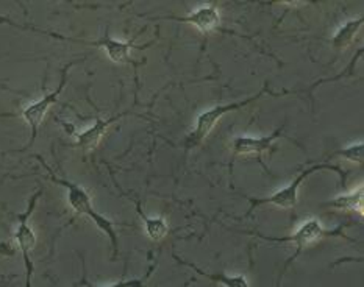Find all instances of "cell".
I'll use <instances>...</instances> for the list:
<instances>
[{
    "instance_id": "cell-3",
    "label": "cell",
    "mask_w": 364,
    "mask_h": 287,
    "mask_svg": "<svg viewBox=\"0 0 364 287\" xmlns=\"http://www.w3.org/2000/svg\"><path fill=\"white\" fill-rule=\"evenodd\" d=\"M264 94H271L274 97H280V95H287V94H296V91H284V92H272L269 90L267 86H264L257 95H252V97L236 102V103H228V105H216L207 111H203L202 114H199L196 121V126L194 130L188 134L186 138V148H194L199 146V144L203 142V139L208 136V134L215 130V126L218 125V122L223 119L225 114L228 113H235L244 107H247L249 103H252L253 100H258L259 97H263Z\"/></svg>"
},
{
    "instance_id": "cell-10",
    "label": "cell",
    "mask_w": 364,
    "mask_h": 287,
    "mask_svg": "<svg viewBox=\"0 0 364 287\" xmlns=\"http://www.w3.org/2000/svg\"><path fill=\"white\" fill-rule=\"evenodd\" d=\"M129 113H121L117 114L114 117H108V119H102V117H97L96 122H94L92 126H90L88 130H85L82 133L77 134V141H75V146L83 148L85 151H90V150H94L97 146L99 142L104 139V136L107 134L108 129L112 126L113 124H116L119 119L125 117Z\"/></svg>"
},
{
    "instance_id": "cell-16",
    "label": "cell",
    "mask_w": 364,
    "mask_h": 287,
    "mask_svg": "<svg viewBox=\"0 0 364 287\" xmlns=\"http://www.w3.org/2000/svg\"><path fill=\"white\" fill-rule=\"evenodd\" d=\"M155 267H156V262H154V264L149 267L147 274L142 278H133V280H121V281H116V283H112V284L90 286V287H147V280L150 278V275L154 274Z\"/></svg>"
},
{
    "instance_id": "cell-15",
    "label": "cell",
    "mask_w": 364,
    "mask_h": 287,
    "mask_svg": "<svg viewBox=\"0 0 364 287\" xmlns=\"http://www.w3.org/2000/svg\"><path fill=\"white\" fill-rule=\"evenodd\" d=\"M363 155H364V146H363V141L360 142H355L352 146L346 147L343 150H338L333 153V156H341L347 161L355 163V164H361L363 163Z\"/></svg>"
},
{
    "instance_id": "cell-14",
    "label": "cell",
    "mask_w": 364,
    "mask_h": 287,
    "mask_svg": "<svg viewBox=\"0 0 364 287\" xmlns=\"http://www.w3.org/2000/svg\"><path fill=\"white\" fill-rule=\"evenodd\" d=\"M134 205H136V211L139 214L141 220L144 222L146 233L150 239H152V241L158 242V241H161V239L168 236V233H169L168 222H166L163 217H154V219L149 217V215H146L144 211H142V206L138 200H134Z\"/></svg>"
},
{
    "instance_id": "cell-9",
    "label": "cell",
    "mask_w": 364,
    "mask_h": 287,
    "mask_svg": "<svg viewBox=\"0 0 364 287\" xmlns=\"http://www.w3.org/2000/svg\"><path fill=\"white\" fill-rule=\"evenodd\" d=\"M284 125H282L280 129H277L271 136H263V138H253V136H238L233 144H232V150H233V158L236 156H257L258 161L263 164V158H261V153L264 151H269L272 148V144L282 138Z\"/></svg>"
},
{
    "instance_id": "cell-6",
    "label": "cell",
    "mask_w": 364,
    "mask_h": 287,
    "mask_svg": "<svg viewBox=\"0 0 364 287\" xmlns=\"http://www.w3.org/2000/svg\"><path fill=\"white\" fill-rule=\"evenodd\" d=\"M0 22H6V23H11V26H16V23L10 19L6 18H0ZM16 27H21V28H27V30H33L38 31V33H43L47 36H52V38H58V39H65V41H73V43H80V44H86V45H91V47H99V49L104 50L108 58L112 60L116 65H125V63L130 61V52L134 49H142V47L134 45L133 41L136 38H133V41H117V39L109 38L108 35V30L105 33L104 39H99V41H83V39H74V38H66V36H61L57 33H52V31H46V30H39L36 27H30V26H16Z\"/></svg>"
},
{
    "instance_id": "cell-12",
    "label": "cell",
    "mask_w": 364,
    "mask_h": 287,
    "mask_svg": "<svg viewBox=\"0 0 364 287\" xmlns=\"http://www.w3.org/2000/svg\"><path fill=\"white\" fill-rule=\"evenodd\" d=\"M363 194H364L363 186H358V188H355L353 190H350V193L338 195L335 200L328 202L326 206H330V208L339 210V211L358 212L360 215H363V206H364Z\"/></svg>"
},
{
    "instance_id": "cell-5",
    "label": "cell",
    "mask_w": 364,
    "mask_h": 287,
    "mask_svg": "<svg viewBox=\"0 0 364 287\" xmlns=\"http://www.w3.org/2000/svg\"><path fill=\"white\" fill-rule=\"evenodd\" d=\"M41 195H43V189H39L38 193H35L30 197L26 212L16 214V217H18V227H16V231H14V241L19 247V251L23 259V266H26V287H31V278H33V272H35L33 261H31V253H33V249L36 245V234L30 225V217L31 214H33L36 203Z\"/></svg>"
},
{
    "instance_id": "cell-17",
    "label": "cell",
    "mask_w": 364,
    "mask_h": 287,
    "mask_svg": "<svg viewBox=\"0 0 364 287\" xmlns=\"http://www.w3.org/2000/svg\"><path fill=\"white\" fill-rule=\"evenodd\" d=\"M14 253H16V250L11 244L0 241V256H13Z\"/></svg>"
},
{
    "instance_id": "cell-13",
    "label": "cell",
    "mask_w": 364,
    "mask_h": 287,
    "mask_svg": "<svg viewBox=\"0 0 364 287\" xmlns=\"http://www.w3.org/2000/svg\"><path fill=\"white\" fill-rule=\"evenodd\" d=\"M363 26V16H358V18L347 21L346 23H343L341 27L338 28V31L333 36V47L336 50H346L353 41L355 36L358 35V31L361 30Z\"/></svg>"
},
{
    "instance_id": "cell-4",
    "label": "cell",
    "mask_w": 364,
    "mask_h": 287,
    "mask_svg": "<svg viewBox=\"0 0 364 287\" xmlns=\"http://www.w3.org/2000/svg\"><path fill=\"white\" fill-rule=\"evenodd\" d=\"M321 170L335 172V173L339 175V177H341V181L346 183L347 172L343 170L339 166L327 164V163L310 166L306 170H304L302 173H299V177H296L294 180H292L288 186L279 189V190H277V193L267 195V197H263V198H249V200H250V210H249L247 215H250L253 211H255V208H258V206H263V205H272V206H277V208H282V210L296 208L297 200H299V189H300V186H302V183L308 177H310V175H313L316 172H321Z\"/></svg>"
},
{
    "instance_id": "cell-11",
    "label": "cell",
    "mask_w": 364,
    "mask_h": 287,
    "mask_svg": "<svg viewBox=\"0 0 364 287\" xmlns=\"http://www.w3.org/2000/svg\"><path fill=\"white\" fill-rule=\"evenodd\" d=\"M173 259H177L180 264L183 266H188L191 267L194 272H197L199 275H203L205 278H208V280L215 281L218 284H220L223 287H250L249 286V281L247 278H245V275H241V274H236V275H228V274H224V272H219V274H207L205 270H202L200 267L194 266L193 262H188V261H183L181 258H178L177 254H173Z\"/></svg>"
},
{
    "instance_id": "cell-2",
    "label": "cell",
    "mask_w": 364,
    "mask_h": 287,
    "mask_svg": "<svg viewBox=\"0 0 364 287\" xmlns=\"http://www.w3.org/2000/svg\"><path fill=\"white\" fill-rule=\"evenodd\" d=\"M349 225H341L338 227L336 229H326L323 228L322 223L318 220V219H310V220H305L302 225H300L294 233H292L291 236H287V237H269V236H263L259 233H247V234H252V236H257V237H261L264 239V241H271V242H291V244H296V251L292 256L284 262V267L282 270L280 274V280L283 278L284 272H287L288 267L294 262L300 254H302L305 247H310L316 242L322 241V239H327V237H344V239H349L346 236L344 233V228H347Z\"/></svg>"
},
{
    "instance_id": "cell-7",
    "label": "cell",
    "mask_w": 364,
    "mask_h": 287,
    "mask_svg": "<svg viewBox=\"0 0 364 287\" xmlns=\"http://www.w3.org/2000/svg\"><path fill=\"white\" fill-rule=\"evenodd\" d=\"M73 66H74V63H69V65L65 69H63L61 82H60L57 90L52 91V92H47L46 95H43L41 99L33 102V103H30V105H27L26 108L21 111L22 119L27 122V125L30 126V130H31V138H30V142H28V147L33 146V142L38 136V130H39V126H41L46 114L49 113V109L55 105V103L58 102L60 95H61L63 90H65L66 82H68L69 69Z\"/></svg>"
},
{
    "instance_id": "cell-1",
    "label": "cell",
    "mask_w": 364,
    "mask_h": 287,
    "mask_svg": "<svg viewBox=\"0 0 364 287\" xmlns=\"http://www.w3.org/2000/svg\"><path fill=\"white\" fill-rule=\"evenodd\" d=\"M36 159L38 161H41L43 167H46V170L49 172V178L53 183H57V185L66 188L68 203L70 208H73L77 214L91 219L94 222V225H96L102 231V233H104L109 239V242H112V249H113V259H116L117 254H119V236H117L114 222L107 219L105 215H102L100 212L96 211V208L92 206V198H91L90 193L83 186L77 185V183H73L69 180H65V178H58L57 175L52 172L50 167L46 164V161L41 156H36Z\"/></svg>"
},
{
    "instance_id": "cell-8",
    "label": "cell",
    "mask_w": 364,
    "mask_h": 287,
    "mask_svg": "<svg viewBox=\"0 0 364 287\" xmlns=\"http://www.w3.org/2000/svg\"><path fill=\"white\" fill-rule=\"evenodd\" d=\"M152 19H164V21H176L180 23H189V26H194L197 30L202 31L203 35L211 33V31H215L220 26V13L215 4L202 5L189 16H183V18H178V16H156V18H152Z\"/></svg>"
}]
</instances>
